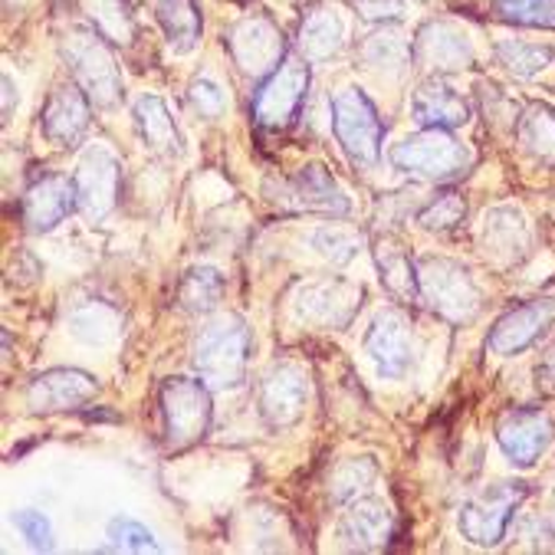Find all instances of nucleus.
Segmentation results:
<instances>
[{
  "mask_svg": "<svg viewBox=\"0 0 555 555\" xmlns=\"http://www.w3.org/2000/svg\"><path fill=\"white\" fill-rule=\"evenodd\" d=\"M332 129H336L343 149L356 165L372 168L378 162L385 129L375 105L359 89H346L336 95V102H332Z\"/></svg>",
  "mask_w": 555,
  "mask_h": 555,
  "instance_id": "obj_2",
  "label": "nucleus"
},
{
  "mask_svg": "<svg viewBox=\"0 0 555 555\" xmlns=\"http://www.w3.org/2000/svg\"><path fill=\"white\" fill-rule=\"evenodd\" d=\"M346 539H352L356 548H375L388 539V509L375 500L359 503L346 519Z\"/></svg>",
  "mask_w": 555,
  "mask_h": 555,
  "instance_id": "obj_20",
  "label": "nucleus"
},
{
  "mask_svg": "<svg viewBox=\"0 0 555 555\" xmlns=\"http://www.w3.org/2000/svg\"><path fill=\"white\" fill-rule=\"evenodd\" d=\"M95 395V378L79 372V369H53L43 372L30 391H27V404L34 414H50V411H66V408H79Z\"/></svg>",
  "mask_w": 555,
  "mask_h": 555,
  "instance_id": "obj_11",
  "label": "nucleus"
},
{
  "mask_svg": "<svg viewBox=\"0 0 555 555\" xmlns=\"http://www.w3.org/2000/svg\"><path fill=\"white\" fill-rule=\"evenodd\" d=\"M391 162L404 171H417L427 178H454L470 165V152L454 142L443 129H427L391 152Z\"/></svg>",
  "mask_w": 555,
  "mask_h": 555,
  "instance_id": "obj_5",
  "label": "nucleus"
},
{
  "mask_svg": "<svg viewBox=\"0 0 555 555\" xmlns=\"http://www.w3.org/2000/svg\"><path fill=\"white\" fill-rule=\"evenodd\" d=\"M417 286H421V296L440 312L454 322H464L477 312V302H480V293L470 280V273L451 260H424L417 267Z\"/></svg>",
  "mask_w": 555,
  "mask_h": 555,
  "instance_id": "obj_4",
  "label": "nucleus"
},
{
  "mask_svg": "<svg viewBox=\"0 0 555 555\" xmlns=\"http://www.w3.org/2000/svg\"><path fill=\"white\" fill-rule=\"evenodd\" d=\"M552 437H555L552 421L532 408H513L496 424L500 448L509 457V464H516V467H532L539 461V454L552 443Z\"/></svg>",
  "mask_w": 555,
  "mask_h": 555,
  "instance_id": "obj_7",
  "label": "nucleus"
},
{
  "mask_svg": "<svg viewBox=\"0 0 555 555\" xmlns=\"http://www.w3.org/2000/svg\"><path fill=\"white\" fill-rule=\"evenodd\" d=\"M315 244H319V247H328L325 254H332V247H339V244H343V234H339V231H336V234H328V231H325V234H319V237H315ZM352 254H356V244H352V241H346V250H343V254L336 250V260L343 263V260H349Z\"/></svg>",
  "mask_w": 555,
  "mask_h": 555,
  "instance_id": "obj_31",
  "label": "nucleus"
},
{
  "mask_svg": "<svg viewBox=\"0 0 555 555\" xmlns=\"http://www.w3.org/2000/svg\"><path fill=\"white\" fill-rule=\"evenodd\" d=\"M414 119L427 129H454L470 122V105L448 82H430L414 99Z\"/></svg>",
  "mask_w": 555,
  "mask_h": 555,
  "instance_id": "obj_15",
  "label": "nucleus"
},
{
  "mask_svg": "<svg viewBox=\"0 0 555 555\" xmlns=\"http://www.w3.org/2000/svg\"><path fill=\"white\" fill-rule=\"evenodd\" d=\"M306 404V378L293 365L273 369L260 385V414L273 427H286L299 417Z\"/></svg>",
  "mask_w": 555,
  "mask_h": 555,
  "instance_id": "obj_13",
  "label": "nucleus"
},
{
  "mask_svg": "<svg viewBox=\"0 0 555 555\" xmlns=\"http://www.w3.org/2000/svg\"><path fill=\"white\" fill-rule=\"evenodd\" d=\"M283 194L286 197H299L296 207H302V210H325V214H346L349 210L346 194L339 191V184L332 181L319 165H309L293 181H286Z\"/></svg>",
  "mask_w": 555,
  "mask_h": 555,
  "instance_id": "obj_17",
  "label": "nucleus"
},
{
  "mask_svg": "<svg viewBox=\"0 0 555 555\" xmlns=\"http://www.w3.org/2000/svg\"><path fill=\"white\" fill-rule=\"evenodd\" d=\"M250 352V332L241 319H220L207 325L194 343V369L207 388H234L244 378Z\"/></svg>",
  "mask_w": 555,
  "mask_h": 555,
  "instance_id": "obj_1",
  "label": "nucleus"
},
{
  "mask_svg": "<svg viewBox=\"0 0 555 555\" xmlns=\"http://www.w3.org/2000/svg\"><path fill=\"white\" fill-rule=\"evenodd\" d=\"M162 408H165V434L171 451H184L207 434L210 401L201 382L168 378L162 388Z\"/></svg>",
  "mask_w": 555,
  "mask_h": 555,
  "instance_id": "obj_3",
  "label": "nucleus"
},
{
  "mask_svg": "<svg viewBox=\"0 0 555 555\" xmlns=\"http://www.w3.org/2000/svg\"><path fill=\"white\" fill-rule=\"evenodd\" d=\"M500 60L519 73V76H535L539 69H545V63H552V53L542 47H526V43H500L496 47Z\"/></svg>",
  "mask_w": 555,
  "mask_h": 555,
  "instance_id": "obj_27",
  "label": "nucleus"
},
{
  "mask_svg": "<svg viewBox=\"0 0 555 555\" xmlns=\"http://www.w3.org/2000/svg\"><path fill=\"white\" fill-rule=\"evenodd\" d=\"M158 17H162V24L168 30L171 43H178L181 50H188L194 43L201 21L194 14L191 0H162V4H158Z\"/></svg>",
  "mask_w": 555,
  "mask_h": 555,
  "instance_id": "obj_23",
  "label": "nucleus"
},
{
  "mask_svg": "<svg viewBox=\"0 0 555 555\" xmlns=\"http://www.w3.org/2000/svg\"><path fill=\"white\" fill-rule=\"evenodd\" d=\"M496 8L522 27H555V0H500Z\"/></svg>",
  "mask_w": 555,
  "mask_h": 555,
  "instance_id": "obj_26",
  "label": "nucleus"
},
{
  "mask_svg": "<svg viewBox=\"0 0 555 555\" xmlns=\"http://www.w3.org/2000/svg\"><path fill=\"white\" fill-rule=\"evenodd\" d=\"M4 92H8L4 95V116H11V79L8 76H4Z\"/></svg>",
  "mask_w": 555,
  "mask_h": 555,
  "instance_id": "obj_32",
  "label": "nucleus"
},
{
  "mask_svg": "<svg viewBox=\"0 0 555 555\" xmlns=\"http://www.w3.org/2000/svg\"><path fill=\"white\" fill-rule=\"evenodd\" d=\"M73 207H79V197H76V181H69L66 175H47L34 181L24 194V220L30 231L56 228Z\"/></svg>",
  "mask_w": 555,
  "mask_h": 555,
  "instance_id": "obj_12",
  "label": "nucleus"
},
{
  "mask_svg": "<svg viewBox=\"0 0 555 555\" xmlns=\"http://www.w3.org/2000/svg\"><path fill=\"white\" fill-rule=\"evenodd\" d=\"M552 322H555V299H532L526 306H516L496 322L487 346L496 356H516L529 349Z\"/></svg>",
  "mask_w": 555,
  "mask_h": 555,
  "instance_id": "obj_10",
  "label": "nucleus"
},
{
  "mask_svg": "<svg viewBox=\"0 0 555 555\" xmlns=\"http://www.w3.org/2000/svg\"><path fill=\"white\" fill-rule=\"evenodd\" d=\"M306 86H309V73L306 66L286 60L273 79L260 89L257 102H254V116L263 129H283L293 122V116L299 113V102L306 95Z\"/></svg>",
  "mask_w": 555,
  "mask_h": 555,
  "instance_id": "obj_8",
  "label": "nucleus"
},
{
  "mask_svg": "<svg viewBox=\"0 0 555 555\" xmlns=\"http://www.w3.org/2000/svg\"><path fill=\"white\" fill-rule=\"evenodd\" d=\"M17 529L24 532V539L34 545V548H53V529H50V519L37 509H21L17 516Z\"/></svg>",
  "mask_w": 555,
  "mask_h": 555,
  "instance_id": "obj_29",
  "label": "nucleus"
},
{
  "mask_svg": "<svg viewBox=\"0 0 555 555\" xmlns=\"http://www.w3.org/2000/svg\"><path fill=\"white\" fill-rule=\"evenodd\" d=\"M522 142L542 162H555V113L552 108H532L522 119Z\"/></svg>",
  "mask_w": 555,
  "mask_h": 555,
  "instance_id": "obj_24",
  "label": "nucleus"
},
{
  "mask_svg": "<svg viewBox=\"0 0 555 555\" xmlns=\"http://www.w3.org/2000/svg\"><path fill=\"white\" fill-rule=\"evenodd\" d=\"M178 296L188 312H210L220 302V296H224V280H220L217 270H210V267H197L181 280Z\"/></svg>",
  "mask_w": 555,
  "mask_h": 555,
  "instance_id": "obj_21",
  "label": "nucleus"
},
{
  "mask_svg": "<svg viewBox=\"0 0 555 555\" xmlns=\"http://www.w3.org/2000/svg\"><path fill=\"white\" fill-rule=\"evenodd\" d=\"M487 247L496 254H516V247L526 244V228H522V217L509 207H496L487 214Z\"/></svg>",
  "mask_w": 555,
  "mask_h": 555,
  "instance_id": "obj_22",
  "label": "nucleus"
},
{
  "mask_svg": "<svg viewBox=\"0 0 555 555\" xmlns=\"http://www.w3.org/2000/svg\"><path fill=\"white\" fill-rule=\"evenodd\" d=\"M135 116H139L142 139L155 152H162V155H175L178 152V129H175V122H171V116H168V108H165L162 99H155V95L139 99Z\"/></svg>",
  "mask_w": 555,
  "mask_h": 555,
  "instance_id": "obj_19",
  "label": "nucleus"
},
{
  "mask_svg": "<svg viewBox=\"0 0 555 555\" xmlns=\"http://www.w3.org/2000/svg\"><path fill=\"white\" fill-rule=\"evenodd\" d=\"M375 260H378V270H382V283L388 286L391 296L411 302L421 296V286H417V267L411 263V257L404 254L401 244L395 241H378V250H375Z\"/></svg>",
  "mask_w": 555,
  "mask_h": 555,
  "instance_id": "obj_18",
  "label": "nucleus"
},
{
  "mask_svg": "<svg viewBox=\"0 0 555 555\" xmlns=\"http://www.w3.org/2000/svg\"><path fill=\"white\" fill-rule=\"evenodd\" d=\"M467 214V204L461 194H440L437 201H430L421 214H417V224L427 231H448L454 224H461V217Z\"/></svg>",
  "mask_w": 555,
  "mask_h": 555,
  "instance_id": "obj_25",
  "label": "nucleus"
},
{
  "mask_svg": "<svg viewBox=\"0 0 555 555\" xmlns=\"http://www.w3.org/2000/svg\"><path fill=\"white\" fill-rule=\"evenodd\" d=\"M86 126H89V105L79 95V89L76 86L56 89L47 105V113H43V135L50 142L69 145L86 132Z\"/></svg>",
  "mask_w": 555,
  "mask_h": 555,
  "instance_id": "obj_16",
  "label": "nucleus"
},
{
  "mask_svg": "<svg viewBox=\"0 0 555 555\" xmlns=\"http://www.w3.org/2000/svg\"><path fill=\"white\" fill-rule=\"evenodd\" d=\"M526 496V483H496L483 496L464 503L461 509V532L477 545H496L506 535L513 509Z\"/></svg>",
  "mask_w": 555,
  "mask_h": 555,
  "instance_id": "obj_6",
  "label": "nucleus"
},
{
  "mask_svg": "<svg viewBox=\"0 0 555 555\" xmlns=\"http://www.w3.org/2000/svg\"><path fill=\"white\" fill-rule=\"evenodd\" d=\"M365 352L372 356L378 375L385 378H401L411 365V343H408V332L404 322L398 315H378L369 328V339H365Z\"/></svg>",
  "mask_w": 555,
  "mask_h": 555,
  "instance_id": "obj_14",
  "label": "nucleus"
},
{
  "mask_svg": "<svg viewBox=\"0 0 555 555\" xmlns=\"http://www.w3.org/2000/svg\"><path fill=\"white\" fill-rule=\"evenodd\" d=\"M108 539H113L116 548H122V552H158L155 535L135 519H113L108 522Z\"/></svg>",
  "mask_w": 555,
  "mask_h": 555,
  "instance_id": "obj_28",
  "label": "nucleus"
},
{
  "mask_svg": "<svg viewBox=\"0 0 555 555\" xmlns=\"http://www.w3.org/2000/svg\"><path fill=\"white\" fill-rule=\"evenodd\" d=\"M76 197H79V210L89 220L105 217L108 210L116 207V194H119V162L108 155L105 149L89 152L79 162L76 171Z\"/></svg>",
  "mask_w": 555,
  "mask_h": 555,
  "instance_id": "obj_9",
  "label": "nucleus"
},
{
  "mask_svg": "<svg viewBox=\"0 0 555 555\" xmlns=\"http://www.w3.org/2000/svg\"><path fill=\"white\" fill-rule=\"evenodd\" d=\"M191 102L201 116L207 119H217L220 113H224V92H220L214 82H194L191 86Z\"/></svg>",
  "mask_w": 555,
  "mask_h": 555,
  "instance_id": "obj_30",
  "label": "nucleus"
}]
</instances>
